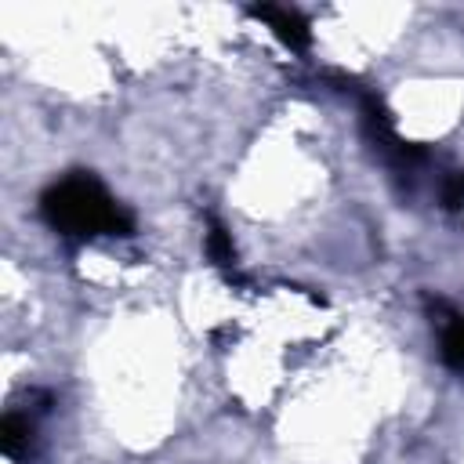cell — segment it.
<instances>
[{"label": "cell", "instance_id": "7a4b0ae2", "mask_svg": "<svg viewBox=\"0 0 464 464\" xmlns=\"http://www.w3.org/2000/svg\"><path fill=\"white\" fill-rule=\"evenodd\" d=\"M254 14L257 18H265L268 25H272V33L286 44V47H294V51H304L308 47V22L297 14V11H286V7H254Z\"/></svg>", "mask_w": 464, "mask_h": 464}, {"label": "cell", "instance_id": "3957f363", "mask_svg": "<svg viewBox=\"0 0 464 464\" xmlns=\"http://www.w3.org/2000/svg\"><path fill=\"white\" fill-rule=\"evenodd\" d=\"M0 442H4V453L11 460H33V453H36V424H33V417L7 413Z\"/></svg>", "mask_w": 464, "mask_h": 464}, {"label": "cell", "instance_id": "277c9868", "mask_svg": "<svg viewBox=\"0 0 464 464\" xmlns=\"http://www.w3.org/2000/svg\"><path fill=\"white\" fill-rule=\"evenodd\" d=\"M439 352L442 362L453 370H464V319L457 312L442 315V334H439Z\"/></svg>", "mask_w": 464, "mask_h": 464}, {"label": "cell", "instance_id": "5b68a950", "mask_svg": "<svg viewBox=\"0 0 464 464\" xmlns=\"http://www.w3.org/2000/svg\"><path fill=\"white\" fill-rule=\"evenodd\" d=\"M207 239H210V257H214L218 265H228V261H232V243H228L225 228H221V225H214Z\"/></svg>", "mask_w": 464, "mask_h": 464}, {"label": "cell", "instance_id": "6da1fadb", "mask_svg": "<svg viewBox=\"0 0 464 464\" xmlns=\"http://www.w3.org/2000/svg\"><path fill=\"white\" fill-rule=\"evenodd\" d=\"M40 210L47 225L62 236H130V214L91 178V174H72L58 185H51L40 199Z\"/></svg>", "mask_w": 464, "mask_h": 464}]
</instances>
